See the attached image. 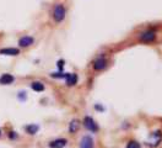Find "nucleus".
<instances>
[{"instance_id": "obj_5", "label": "nucleus", "mask_w": 162, "mask_h": 148, "mask_svg": "<svg viewBox=\"0 0 162 148\" xmlns=\"http://www.w3.org/2000/svg\"><path fill=\"white\" fill-rule=\"evenodd\" d=\"M106 64H107V61L101 57V58H98V59L95 61L93 68H95V70H102V69L106 68Z\"/></svg>"}, {"instance_id": "obj_10", "label": "nucleus", "mask_w": 162, "mask_h": 148, "mask_svg": "<svg viewBox=\"0 0 162 148\" xmlns=\"http://www.w3.org/2000/svg\"><path fill=\"white\" fill-rule=\"evenodd\" d=\"M77 130H79V121L73 120V121L69 123V132L70 133H75Z\"/></svg>"}, {"instance_id": "obj_7", "label": "nucleus", "mask_w": 162, "mask_h": 148, "mask_svg": "<svg viewBox=\"0 0 162 148\" xmlns=\"http://www.w3.org/2000/svg\"><path fill=\"white\" fill-rule=\"evenodd\" d=\"M19 49L17 48H3L0 49V54H6V56H16L19 54Z\"/></svg>"}, {"instance_id": "obj_13", "label": "nucleus", "mask_w": 162, "mask_h": 148, "mask_svg": "<svg viewBox=\"0 0 162 148\" xmlns=\"http://www.w3.org/2000/svg\"><path fill=\"white\" fill-rule=\"evenodd\" d=\"M26 131L29 132V133H31V135H34V133L38 131V126H36V125H30V126H27V127H26Z\"/></svg>"}, {"instance_id": "obj_12", "label": "nucleus", "mask_w": 162, "mask_h": 148, "mask_svg": "<svg viewBox=\"0 0 162 148\" xmlns=\"http://www.w3.org/2000/svg\"><path fill=\"white\" fill-rule=\"evenodd\" d=\"M32 89L34 90V91H43L44 90V85L42 84L41 82H34V83H32Z\"/></svg>"}, {"instance_id": "obj_11", "label": "nucleus", "mask_w": 162, "mask_h": 148, "mask_svg": "<svg viewBox=\"0 0 162 148\" xmlns=\"http://www.w3.org/2000/svg\"><path fill=\"white\" fill-rule=\"evenodd\" d=\"M66 144V139H57L54 141V142L51 143V147L52 148H61Z\"/></svg>"}, {"instance_id": "obj_14", "label": "nucleus", "mask_w": 162, "mask_h": 148, "mask_svg": "<svg viewBox=\"0 0 162 148\" xmlns=\"http://www.w3.org/2000/svg\"><path fill=\"white\" fill-rule=\"evenodd\" d=\"M126 148H141L140 143H138L136 141H130V142L126 144Z\"/></svg>"}, {"instance_id": "obj_15", "label": "nucleus", "mask_w": 162, "mask_h": 148, "mask_svg": "<svg viewBox=\"0 0 162 148\" xmlns=\"http://www.w3.org/2000/svg\"><path fill=\"white\" fill-rule=\"evenodd\" d=\"M58 67H59V69L61 70L63 67H64V61H59V62H58Z\"/></svg>"}, {"instance_id": "obj_8", "label": "nucleus", "mask_w": 162, "mask_h": 148, "mask_svg": "<svg viewBox=\"0 0 162 148\" xmlns=\"http://www.w3.org/2000/svg\"><path fill=\"white\" fill-rule=\"evenodd\" d=\"M12 82H14V77L11 74H3L1 77H0V84L6 85V84H10Z\"/></svg>"}, {"instance_id": "obj_6", "label": "nucleus", "mask_w": 162, "mask_h": 148, "mask_svg": "<svg viewBox=\"0 0 162 148\" xmlns=\"http://www.w3.org/2000/svg\"><path fill=\"white\" fill-rule=\"evenodd\" d=\"M155 37H156L155 32H152V31H147V32L143 33L141 36H140V40H141L143 42H151V41L155 40Z\"/></svg>"}, {"instance_id": "obj_4", "label": "nucleus", "mask_w": 162, "mask_h": 148, "mask_svg": "<svg viewBox=\"0 0 162 148\" xmlns=\"http://www.w3.org/2000/svg\"><path fill=\"white\" fill-rule=\"evenodd\" d=\"M33 43V38L30 37V36H24V37H21L20 41H19V45L20 47H22V48H26V47H29Z\"/></svg>"}, {"instance_id": "obj_2", "label": "nucleus", "mask_w": 162, "mask_h": 148, "mask_svg": "<svg viewBox=\"0 0 162 148\" xmlns=\"http://www.w3.org/2000/svg\"><path fill=\"white\" fill-rule=\"evenodd\" d=\"M83 126L91 132H97L98 131V126L97 123L95 122V120L92 117H90V116H86L85 120H83Z\"/></svg>"}, {"instance_id": "obj_3", "label": "nucleus", "mask_w": 162, "mask_h": 148, "mask_svg": "<svg viewBox=\"0 0 162 148\" xmlns=\"http://www.w3.org/2000/svg\"><path fill=\"white\" fill-rule=\"evenodd\" d=\"M80 148H93V139L90 136H83L80 142Z\"/></svg>"}, {"instance_id": "obj_16", "label": "nucleus", "mask_w": 162, "mask_h": 148, "mask_svg": "<svg viewBox=\"0 0 162 148\" xmlns=\"http://www.w3.org/2000/svg\"><path fill=\"white\" fill-rule=\"evenodd\" d=\"M0 135H1V131H0Z\"/></svg>"}, {"instance_id": "obj_9", "label": "nucleus", "mask_w": 162, "mask_h": 148, "mask_svg": "<svg viewBox=\"0 0 162 148\" xmlns=\"http://www.w3.org/2000/svg\"><path fill=\"white\" fill-rule=\"evenodd\" d=\"M65 79H66V84L68 85H75V84L77 83V75L76 74H66V77H65Z\"/></svg>"}, {"instance_id": "obj_1", "label": "nucleus", "mask_w": 162, "mask_h": 148, "mask_svg": "<svg viewBox=\"0 0 162 148\" xmlns=\"http://www.w3.org/2000/svg\"><path fill=\"white\" fill-rule=\"evenodd\" d=\"M53 19L55 22H61L65 19V8L63 4H57L53 10Z\"/></svg>"}]
</instances>
